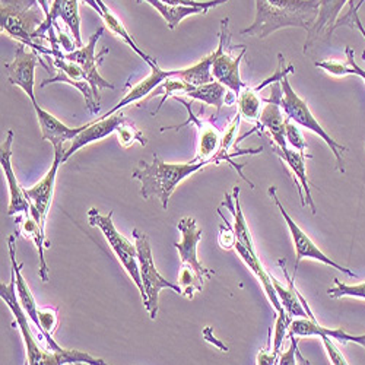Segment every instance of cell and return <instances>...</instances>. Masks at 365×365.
I'll use <instances>...</instances> for the list:
<instances>
[{"mask_svg":"<svg viewBox=\"0 0 365 365\" xmlns=\"http://www.w3.org/2000/svg\"><path fill=\"white\" fill-rule=\"evenodd\" d=\"M256 15L241 36L266 38L284 28H302L309 33L319 15L320 0H255Z\"/></svg>","mask_w":365,"mask_h":365,"instance_id":"1","label":"cell"},{"mask_svg":"<svg viewBox=\"0 0 365 365\" xmlns=\"http://www.w3.org/2000/svg\"><path fill=\"white\" fill-rule=\"evenodd\" d=\"M207 161H192V163H165L158 155H154V161L150 164L140 161L133 170L132 178L139 180L142 189L140 195L143 199L155 197L161 202L163 209H168L170 197L178 187L182 180L193 175L195 173L205 168Z\"/></svg>","mask_w":365,"mask_h":365,"instance_id":"2","label":"cell"},{"mask_svg":"<svg viewBox=\"0 0 365 365\" xmlns=\"http://www.w3.org/2000/svg\"><path fill=\"white\" fill-rule=\"evenodd\" d=\"M181 240L174 242V247L178 252L181 272H180V287L186 298H193L195 292H202L205 281L212 275H215L214 269H206L197 260V246L203 237L202 230H199L196 220L186 217L180 220L177 225Z\"/></svg>","mask_w":365,"mask_h":365,"instance_id":"3","label":"cell"},{"mask_svg":"<svg viewBox=\"0 0 365 365\" xmlns=\"http://www.w3.org/2000/svg\"><path fill=\"white\" fill-rule=\"evenodd\" d=\"M46 18L47 14L40 8V0H0L2 33L43 54H47L48 50L34 43V38Z\"/></svg>","mask_w":365,"mask_h":365,"instance_id":"4","label":"cell"},{"mask_svg":"<svg viewBox=\"0 0 365 365\" xmlns=\"http://www.w3.org/2000/svg\"><path fill=\"white\" fill-rule=\"evenodd\" d=\"M132 235L135 238V245H136V250H138L139 273H140V279H142L145 295H146L145 307L149 313V317L152 320H155L158 316V309H160V304H158L160 292L163 289H171L181 295L182 289L180 285L168 282L157 270L148 235L143 231H140L139 228H135L132 231Z\"/></svg>","mask_w":365,"mask_h":365,"instance_id":"5","label":"cell"},{"mask_svg":"<svg viewBox=\"0 0 365 365\" xmlns=\"http://www.w3.org/2000/svg\"><path fill=\"white\" fill-rule=\"evenodd\" d=\"M113 215H114L113 210H110L107 215H101L97 207H91L88 210V222L91 227H96V228L101 230L111 252L114 253V256L117 257L120 264L125 267V270L128 272V275L130 277L133 284L138 287V289L140 292V298L145 304L146 295H145L143 284H142L140 273H139L136 245L133 246L126 237H123L117 231V228L114 227V222H113Z\"/></svg>","mask_w":365,"mask_h":365,"instance_id":"6","label":"cell"},{"mask_svg":"<svg viewBox=\"0 0 365 365\" xmlns=\"http://www.w3.org/2000/svg\"><path fill=\"white\" fill-rule=\"evenodd\" d=\"M281 86H282V98H281V107L282 111L285 113V115L294 121L295 125L307 129L313 133H316L330 149L331 154L334 155V160H336V168L344 174L345 173V163L342 158L344 152L348 150L346 146H344L342 143L334 140L323 128L322 125L317 121V118L313 115V113L310 111L307 103L301 100L295 91L292 89L288 76H285L281 81Z\"/></svg>","mask_w":365,"mask_h":365,"instance_id":"7","label":"cell"},{"mask_svg":"<svg viewBox=\"0 0 365 365\" xmlns=\"http://www.w3.org/2000/svg\"><path fill=\"white\" fill-rule=\"evenodd\" d=\"M47 56L51 58V63L50 65H46L44 60L41 58V65L48 69V68H54L56 69V75L53 78H48V79H44L41 82V88H46L47 85H51V83H68V85H72L75 86L76 89L81 91V94L85 98V106L88 108V111L91 114L97 115L100 113V101L96 98L94 96V91H93V86L89 85V82L86 81V76H85V72L83 69L73 63V62H69V60H66L63 57V53L60 51L57 47H51V50H48Z\"/></svg>","mask_w":365,"mask_h":365,"instance_id":"8","label":"cell"},{"mask_svg":"<svg viewBox=\"0 0 365 365\" xmlns=\"http://www.w3.org/2000/svg\"><path fill=\"white\" fill-rule=\"evenodd\" d=\"M267 193H269L270 199H272L273 202H275V205L278 206V209H279V212H281V215L284 217V220H285V222H287V225H288L291 238H292V241H294V249H295V256H297L295 272H294V273H297L298 264H299V262H301L302 259H313V260H317V262H320V263H323V264H327V266H330V267H333V269H336V270L345 273V275H348L349 278H356V273H354V272H352L351 269H348V267L341 266L339 263H336L334 260H331L329 256H326V255L314 245V241L297 225V222L289 217L287 209H285L284 205L281 203V200H279V197H278L277 187H273V186L269 187Z\"/></svg>","mask_w":365,"mask_h":365,"instance_id":"9","label":"cell"},{"mask_svg":"<svg viewBox=\"0 0 365 365\" xmlns=\"http://www.w3.org/2000/svg\"><path fill=\"white\" fill-rule=\"evenodd\" d=\"M230 43V33H228V18L221 21V33H220V44L215 50V62L212 65V75L214 79L224 86H227L231 93L237 97L247 85L241 81L240 76V63L241 58L246 54V47L241 50V53L234 57L225 51L227 44Z\"/></svg>","mask_w":365,"mask_h":365,"instance_id":"10","label":"cell"},{"mask_svg":"<svg viewBox=\"0 0 365 365\" xmlns=\"http://www.w3.org/2000/svg\"><path fill=\"white\" fill-rule=\"evenodd\" d=\"M103 34H104V28L101 26V28L97 29L96 34L91 36L86 46L78 47L73 51H69V53L63 54V57L66 60L79 65L83 69L86 81L89 82L91 86H93L94 96L98 101L101 100V94H100L101 89H104V88L114 89V85L111 82H108L107 79H104L98 72L100 63L103 62L104 56L108 53V48H104L98 56H96V47H97V43H98V40L101 38Z\"/></svg>","mask_w":365,"mask_h":365,"instance_id":"11","label":"cell"},{"mask_svg":"<svg viewBox=\"0 0 365 365\" xmlns=\"http://www.w3.org/2000/svg\"><path fill=\"white\" fill-rule=\"evenodd\" d=\"M0 297H2V299L5 301L8 309L12 312L14 319L16 322V326H18V329L22 334V338H24V344H25V349H26V361H28L26 364H29V365H36V364L43 365L46 349H43L40 346V342H38L40 339H36L31 329H29L28 319H26L28 314L22 309L21 301H19L18 294H16L14 272H12L9 284H0Z\"/></svg>","mask_w":365,"mask_h":365,"instance_id":"12","label":"cell"},{"mask_svg":"<svg viewBox=\"0 0 365 365\" xmlns=\"http://www.w3.org/2000/svg\"><path fill=\"white\" fill-rule=\"evenodd\" d=\"M24 47H25L24 44L18 46L14 60L11 63H5V68L8 72L9 82L15 86H19L28 96L33 106H36L38 104L34 94L36 69L41 62V56L37 53V50L28 51Z\"/></svg>","mask_w":365,"mask_h":365,"instance_id":"13","label":"cell"},{"mask_svg":"<svg viewBox=\"0 0 365 365\" xmlns=\"http://www.w3.org/2000/svg\"><path fill=\"white\" fill-rule=\"evenodd\" d=\"M14 130H9L6 135V139L4 140L2 146H0V165H2L4 174L8 181L9 187V207H8V215H29V210H31V203H29L25 189L21 187L15 177V171L12 167V143H14Z\"/></svg>","mask_w":365,"mask_h":365,"instance_id":"14","label":"cell"},{"mask_svg":"<svg viewBox=\"0 0 365 365\" xmlns=\"http://www.w3.org/2000/svg\"><path fill=\"white\" fill-rule=\"evenodd\" d=\"M66 149H68V146L54 148V160H53V164H51L50 170L47 171V174L37 182V185H34L29 189H25V195H26L29 203L37 207L44 222L47 221V215H48L53 195H54L56 175H57L58 167L63 164V157H65Z\"/></svg>","mask_w":365,"mask_h":365,"instance_id":"15","label":"cell"},{"mask_svg":"<svg viewBox=\"0 0 365 365\" xmlns=\"http://www.w3.org/2000/svg\"><path fill=\"white\" fill-rule=\"evenodd\" d=\"M126 121H128V118H125L121 114H117V115L113 114L106 118H98V120L91 121L88 128H85L68 146V149L65 152V157H63V164L83 146H88V145L98 142L113 133H117L118 129L123 126Z\"/></svg>","mask_w":365,"mask_h":365,"instance_id":"16","label":"cell"},{"mask_svg":"<svg viewBox=\"0 0 365 365\" xmlns=\"http://www.w3.org/2000/svg\"><path fill=\"white\" fill-rule=\"evenodd\" d=\"M273 149H275L277 155L288 165V168L292 171L297 182H298V193L301 199L302 206H309L312 209V214H317V207L314 205L313 196H312V187L307 178V168H306V158H310V155L301 154V152L291 149V148H279L277 145H273Z\"/></svg>","mask_w":365,"mask_h":365,"instance_id":"17","label":"cell"},{"mask_svg":"<svg viewBox=\"0 0 365 365\" xmlns=\"http://www.w3.org/2000/svg\"><path fill=\"white\" fill-rule=\"evenodd\" d=\"M62 19L71 29V33L75 38V46L82 47L81 40V16L78 9V0H53V4L47 12L46 22L38 28L36 33V38L44 37L50 29L51 25L56 24V19Z\"/></svg>","mask_w":365,"mask_h":365,"instance_id":"18","label":"cell"},{"mask_svg":"<svg viewBox=\"0 0 365 365\" xmlns=\"http://www.w3.org/2000/svg\"><path fill=\"white\" fill-rule=\"evenodd\" d=\"M291 333H294L297 338H307V336H329L330 339L338 341L342 345L346 344H356L365 349V334H349L344 329H330L319 324L317 320L313 319H294L291 323Z\"/></svg>","mask_w":365,"mask_h":365,"instance_id":"19","label":"cell"},{"mask_svg":"<svg viewBox=\"0 0 365 365\" xmlns=\"http://www.w3.org/2000/svg\"><path fill=\"white\" fill-rule=\"evenodd\" d=\"M38 118V125L41 129V139L47 140L53 145V148L57 146H66V143L72 142L85 128H88L89 123L79 126V128H69L65 123H62L58 118H56L53 114L41 108L38 104L33 106Z\"/></svg>","mask_w":365,"mask_h":365,"instance_id":"20","label":"cell"},{"mask_svg":"<svg viewBox=\"0 0 365 365\" xmlns=\"http://www.w3.org/2000/svg\"><path fill=\"white\" fill-rule=\"evenodd\" d=\"M15 241H16V235L12 234L8 238V250H9V257H11V263H12V272L15 275V285H16V294L18 298L21 301V306L25 310V313L28 314V317L33 320V323L37 326L38 329V336H40V320H38V307L36 298L29 289V285L26 284L24 275H22V263L16 262V247H15Z\"/></svg>","mask_w":365,"mask_h":365,"instance_id":"21","label":"cell"},{"mask_svg":"<svg viewBox=\"0 0 365 365\" xmlns=\"http://www.w3.org/2000/svg\"><path fill=\"white\" fill-rule=\"evenodd\" d=\"M348 0H320L319 5V15L309 31L307 40L304 43V53H307V48L319 40V37L324 33L330 36L333 33V26L339 19V14Z\"/></svg>","mask_w":365,"mask_h":365,"instance_id":"22","label":"cell"},{"mask_svg":"<svg viewBox=\"0 0 365 365\" xmlns=\"http://www.w3.org/2000/svg\"><path fill=\"white\" fill-rule=\"evenodd\" d=\"M266 106L262 108L260 115H259V128L262 130H267L273 139V145H277L279 148H287V139H285V121L287 115L282 111L281 103L275 101H264L262 100Z\"/></svg>","mask_w":365,"mask_h":365,"instance_id":"23","label":"cell"},{"mask_svg":"<svg viewBox=\"0 0 365 365\" xmlns=\"http://www.w3.org/2000/svg\"><path fill=\"white\" fill-rule=\"evenodd\" d=\"M150 69H152V71H150L149 76H146V78H145L143 81H140L135 88H132L130 93H129L123 100L118 101V104H117L115 107H113L108 113H106L101 118L110 117V115L115 114L118 110L125 108L126 106H130V104H135V103L143 100V98L148 97L157 86H160L164 81H167L168 78L173 76V71H163V69L158 68V65L154 66V68H150Z\"/></svg>","mask_w":365,"mask_h":365,"instance_id":"24","label":"cell"},{"mask_svg":"<svg viewBox=\"0 0 365 365\" xmlns=\"http://www.w3.org/2000/svg\"><path fill=\"white\" fill-rule=\"evenodd\" d=\"M234 250L237 252V255L240 256V259L246 263V266L255 273V277L260 281V284H262V287H263V289H264V292H266V295H267L270 304L273 306V309L277 310V313L281 312L284 307H282V304H281V301H279V298H278V294H277V291H275V287H273V284H272V277L269 275V273L266 272V269L263 267V264L260 263L257 253L250 252L249 249H246L245 246L240 245L238 241L235 242Z\"/></svg>","mask_w":365,"mask_h":365,"instance_id":"25","label":"cell"},{"mask_svg":"<svg viewBox=\"0 0 365 365\" xmlns=\"http://www.w3.org/2000/svg\"><path fill=\"white\" fill-rule=\"evenodd\" d=\"M185 96H187L189 98L202 101L212 107L215 106L217 113H220L225 104L231 106L237 100V96L234 93H231L227 86H224L217 81L200 85V86L192 85Z\"/></svg>","mask_w":365,"mask_h":365,"instance_id":"26","label":"cell"},{"mask_svg":"<svg viewBox=\"0 0 365 365\" xmlns=\"http://www.w3.org/2000/svg\"><path fill=\"white\" fill-rule=\"evenodd\" d=\"M91 8H94L97 11V14L103 18L104 24L111 29V31L117 37H120L121 40H123L142 60H145L149 68H154V66L158 65L155 58H152L149 54H146L143 50L139 48V46L136 44L135 38L128 33V29L123 26V24H121L120 19L110 11V8H107V5L103 2V0H94V4L91 5Z\"/></svg>","mask_w":365,"mask_h":365,"instance_id":"27","label":"cell"},{"mask_svg":"<svg viewBox=\"0 0 365 365\" xmlns=\"http://www.w3.org/2000/svg\"><path fill=\"white\" fill-rule=\"evenodd\" d=\"M279 264L282 266L284 275H285V278L288 281V287H284L282 284H279V281H277L272 275L270 277H272V284H273V287H275V291L278 294V298H279V301L282 304V307L294 319H306V317L312 319L309 312L304 309L302 302H301V299L298 297V289L295 288V282H294L295 281V273H294V278H289L288 272L285 269V260H279Z\"/></svg>","mask_w":365,"mask_h":365,"instance_id":"28","label":"cell"},{"mask_svg":"<svg viewBox=\"0 0 365 365\" xmlns=\"http://www.w3.org/2000/svg\"><path fill=\"white\" fill-rule=\"evenodd\" d=\"M230 212L231 215L234 217V232L237 237V241L240 245L245 246L246 249H249L250 252L256 253L255 249V242L252 238V232L249 228V224L246 221L245 214H242V209H241V203H240V187H234L232 195H225V200L222 203Z\"/></svg>","mask_w":365,"mask_h":365,"instance_id":"29","label":"cell"},{"mask_svg":"<svg viewBox=\"0 0 365 365\" xmlns=\"http://www.w3.org/2000/svg\"><path fill=\"white\" fill-rule=\"evenodd\" d=\"M148 4L154 9H157V12L164 18L167 26L170 29H174L180 25V22L192 15H206L209 11L205 8H195V6H173V5H167L163 4L161 0H136V4Z\"/></svg>","mask_w":365,"mask_h":365,"instance_id":"30","label":"cell"},{"mask_svg":"<svg viewBox=\"0 0 365 365\" xmlns=\"http://www.w3.org/2000/svg\"><path fill=\"white\" fill-rule=\"evenodd\" d=\"M215 51L202 58L199 63L189 66L186 69H180V71H173V76L181 79L182 82H186L193 86H200L209 82H214V75H212V65L215 62Z\"/></svg>","mask_w":365,"mask_h":365,"instance_id":"31","label":"cell"},{"mask_svg":"<svg viewBox=\"0 0 365 365\" xmlns=\"http://www.w3.org/2000/svg\"><path fill=\"white\" fill-rule=\"evenodd\" d=\"M68 364H88V365H104L106 362L100 358H94L86 352L76 349L62 348L54 352H47L44 355L43 365H68Z\"/></svg>","mask_w":365,"mask_h":365,"instance_id":"32","label":"cell"},{"mask_svg":"<svg viewBox=\"0 0 365 365\" xmlns=\"http://www.w3.org/2000/svg\"><path fill=\"white\" fill-rule=\"evenodd\" d=\"M199 139V152L195 161H207L215 163L221 145V136L215 128H200Z\"/></svg>","mask_w":365,"mask_h":365,"instance_id":"33","label":"cell"},{"mask_svg":"<svg viewBox=\"0 0 365 365\" xmlns=\"http://www.w3.org/2000/svg\"><path fill=\"white\" fill-rule=\"evenodd\" d=\"M346 62H348V66L338 63V62H331V60H326V62H316L314 65H316V68H320L330 75H334V76L355 75V76H359L361 79H364V82H365V71L355 63L354 51L351 47H346Z\"/></svg>","mask_w":365,"mask_h":365,"instance_id":"34","label":"cell"},{"mask_svg":"<svg viewBox=\"0 0 365 365\" xmlns=\"http://www.w3.org/2000/svg\"><path fill=\"white\" fill-rule=\"evenodd\" d=\"M256 94L257 93L255 89L246 86L245 89L241 91L240 96L237 97L238 107H240V114L249 121H257L259 115H260V111H262V108H260L262 100Z\"/></svg>","mask_w":365,"mask_h":365,"instance_id":"35","label":"cell"},{"mask_svg":"<svg viewBox=\"0 0 365 365\" xmlns=\"http://www.w3.org/2000/svg\"><path fill=\"white\" fill-rule=\"evenodd\" d=\"M292 320H294V317H291L287 313L285 309L278 312L277 322H275V329H273V354H275L277 356L279 355V351H281V346L284 344V339L287 338V334L289 333Z\"/></svg>","mask_w":365,"mask_h":365,"instance_id":"36","label":"cell"},{"mask_svg":"<svg viewBox=\"0 0 365 365\" xmlns=\"http://www.w3.org/2000/svg\"><path fill=\"white\" fill-rule=\"evenodd\" d=\"M334 287L327 289V295L330 298H344V297H349V298H358V299H365V282L356 284V285H348L341 282L338 278L333 279Z\"/></svg>","mask_w":365,"mask_h":365,"instance_id":"37","label":"cell"},{"mask_svg":"<svg viewBox=\"0 0 365 365\" xmlns=\"http://www.w3.org/2000/svg\"><path fill=\"white\" fill-rule=\"evenodd\" d=\"M285 139H287V143L292 149L301 152V154L307 155V148H309L307 140H306V138L302 136V132L298 128V125H295L294 121H291L288 117H287V121H285Z\"/></svg>","mask_w":365,"mask_h":365,"instance_id":"38","label":"cell"},{"mask_svg":"<svg viewBox=\"0 0 365 365\" xmlns=\"http://www.w3.org/2000/svg\"><path fill=\"white\" fill-rule=\"evenodd\" d=\"M117 136H118V142L126 148L132 146L135 142H138L140 146H146V143H148L146 138L142 136V133L136 129V126L132 123L130 120H128L126 123L118 129Z\"/></svg>","mask_w":365,"mask_h":365,"instance_id":"39","label":"cell"},{"mask_svg":"<svg viewBox=\"0 0 365 365\" xmlns=\"http://www.w3.org/2000/svg\"><path fill=\"white\" fill-rule=\"evenodd\" d=\"M288 336L291 339V346L285 354H282L278 358V364L281 365H295V364H312L309 359H304L301 354L298 352V339L294 333H288Z\"/></svg>","mask_w":365,"mask_h":365,"instance_id":"40","label":"cell"},{"mask_svg":"<svg viewBox=\"0 0 365 365\" xmlns=\"http://www.w3.org/2000/svg\"><path fill=\"white\" fill-rule=\"evenodd\" d=\"M218 214L221 215V218L224 220V225H221L220 228V237H218V241H220V246L221 249L224 250H231L234 249L235 242H237V237H235V232H234V228L230 225V222L225 220V217L222 215V210L220 209Z\"/></svg>","mask_w":365,"mask_h":365,"instance_id":"41","label":"cell"},{"mask_svg":"<svg viewBox=\"0 0 365 365\" xmlns=\"http://www.w3.org/2000/svg\"><path fill=\"white\" fill-rule=\"evenodd\" d=\"M161 2L173 6H195V8H205L209 11L212 8H217L220 5L227 4L228 0H207V2H197V0H161Z\"/></svg>","mask_w":365,"mask_h":365,"instance_id":"42","label":"cell"},{"mask_svg":"<svg viewBox=\"0 0 365 365\" xmlns=\"http://www.w3.org/2000/svg\"><path fill=\"white\" fill-rule=\"evenodd\" d=\"M278 57H279V65H278V69L275 71V73H273V76L272 78H269V79H266L263 83H260L259 86H256L255 88V91L256 93H259V91H262L266 85H269V83H275V82H281L285 76H288L289 73H292L294 72V66H288V68H285V58H284V56L279 53L278 54Z\"/></svg>","mask_w":365,"mask_h":365,"instance_id":"43","label":"cell"},{"mask_svg":"<svg viewBox=\"0 0 365 365\" xmlns=\"http://www.w3.org/2000/svg\"><path fill=\"white\" fill-rule=\"evenodd\" d=\"M320 338H322V342H323V345L326 348V352H327V356L330 359V364H333V365H348L349 364L346 361V358L342 355V352L333 345V342L330 341L329 336L323 334V336H320Z\"/></svg>","mask_w":365,"mask_h":365,"instance_id":"44","label":"cell"}]
</instances>
